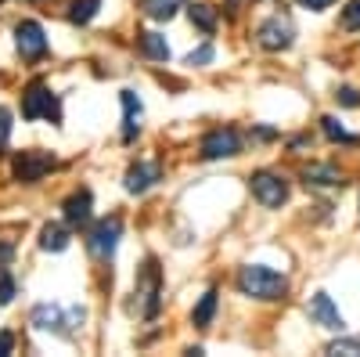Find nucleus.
<instances>
[{
    "instance_id": "9d476101",
    "label": "nucleus",
    "mask_w": 360,
    "mask_h": 357,
    "mask_svg": "<svg viewBox=\"0 0 360 357\" xmlns=\"http://www.w3.org/2000/svg\"><path fill=\"white\" fill-rule=\"evenodd\" d=\"M15 47L22 58H29V62H37V58L47 54V37H44V25L37 18H22L15 25Z\"/></svg>"
},
{
    "instance_id": "5701e85b",
    "label": "nucleus",
    "mask_w": 360,
    "mask_h": 357,
    "mask_svg": "<svg viewBox=\"0 0 360 357\" xmlns=\"http://www.w3.org/2000/svg\"><path fill=\"white\" fill-rule=\"evenodd\" d=\"M15 292H18L15 275L8 271V267H0V307H8V303L15 300Z\"/></svg>"
},
{
    "instance_id": "b1692460",
    "label": "nucleus",
    "mask_w": 360,
    "mask_h": 357,
    "mask_svg": "<svg viewBox=\"0 0 360 357\" xmlns=\"http://www.w3.org/2000/svg\"><path fill=\"white\" fill-rule=\"evenodd\" d=\"M342 29L346 33H356L360 29V0H349V4L342 8Z\"/></svg>"
},
{
    "instance_id": "f8f14e48",
    "label": "nucleus",
    "mask_w": 360,
    "mask_h": 357,
    "mask_svg": "<svg viewBox=\"0 0 360 357\" xmlns=\"http://www.w3.org/2000/svg\"><path fill=\"white\" fill-rule=\"evenodd\" d=\"M90 210H94V195H90V188H79V192H72L62 202L65 224H72V227H86L90 224Z\"/></svg>"
},
{
    "instance_id": "f3484780",
    "label": "nucleus",
    "mask_w": 360,
    "mask_h": 357,
    "mask_svg": "<svg viewBox=\"0 0 360 357\" xmlns=\"http://www.w3.org/2000/svg\"><path fill=\"white\" fill-rule=\"evenodd\" d=\"M69 242H72L69 227H62V224H44V231H40V249H47V253H65Z\"/></svg>"
},
{
    "instance_id": "aec40b11",
    "label": "nucleus",
    "mask_w": 360,
    "mask_h": 357,
    "mask_svg": "<svg viewBox=\"0 0 360 357\" xmlns=\"http://www.w3.org/2000/svg\"><path fill=\"white\" fill-rule=\"evenodd\" d=\"M180 8H184V0H141V11L152 22H169Z\"/></svg>"
},
{
    "instance_id": "20e7f679",
    "label": "nucleus",
    "mask_w": 360,
    "mask_h": 357,
    "mask_svg": "<svg viewBox=\"0 0 360 357\" xmlns=\"http://www.w3.org/2000/svg\"><path fill=\"white\" fill-rule=\"evenodd\" d=\"M249 188H252V199L263 206V210H281V206L288 202V195H292L288 177H281L274 170H256L249 177Z\"/></svg>"
},
{
    "instance_id": "f257e3e1",
    "label": "nucleus",
    "mask_w": 360,
    "mask_h": 357,
    "mask_svg": "<svg viewBox=\"0 0 360 357\" xmlns=\"http://www.w3.org/2000/svg\"><path fill=\"white\" fill-rule=\"evenodd\" d=\"M238 292L249 296V300H259V303H274V300H285L288 296V278L281 271L266 263H245L238 267V278H234Z\"/></svg>"
},
{
    "instance_id": "7ed1b4c3",
    "label": "nucleus",
    "mask_w": 360,
    "mask_h": 357,
    "mask_svg": "<svg viewBox=\"0 0 360 357\" xmlns=\"http://www.w3.org/2000/svg\"><path fill=\"white\" fill-rule=\"evenodd\" d=\"M134 296H137L141 318L152 321V318L159 314V307H162V271H159V260H155V256H148L144 267L137 271V289H134Z\"/></svg>"
},
{
    "instance_id": "7c9ffc66",
    "label": "nucleus",
    "mask_w": 360,
    "mask_h": 357,
    "mask_svg": "<svg viewBox=\"0 0 360 357\" xmlns=\"http://www.w3.org/2000/svg\"><path fill=\"white\" fill-rule=\"evenodd\" d=\"M256 137H259V141H270V137H278V130H270V127H259V130H256Z\"/></svg>"
},
{
    "instance_id": "cd10ccee",
    "label": "nucleus",
    "mask_w": 360,
    "mask_h": 357,
    "mask_svg": "<svg viewBox=\"0 0 360 357\" xmlns=\"http://www.w3.org/2000/svg\"><path fill=\"white\" fill-rule=\"evenodd\" d=\"M8 141H11V112L0 108V148H8Z\"/></svg>"
},
{
    "instance_id": "412c9836",
    "label": "nucleus",
    "mask_w": 360,
    "mask_h": 357,
    "mask_svg": "<svg viewBox=\"0 0 360 357\" xmlns=\"http://www.w3.org/2000/svg\"><path fill=\"white\" fill-rule=\"evenodd\" d=\"M321 130H324V137H328V141H339V144H349V148H356V144H360V137H356V134H349L335 115H321Z\"/></svg>"
},
{
    "instance_id": "4be33fe9",
    "label": "nucleus",
    "mask_w": 360,
    "mask_h": 357,
    "mask_svg": "<svg viewBox=\"0 0 360 357\" xmlns=\"http://www.w3.org/2000/svg\"><path fill=\"white\" fill-rule=\"evenodd\" d=\"M98 11H101V0H72L69 4V22L72 25H86Z\"/></svg>"
},
{
    "instance_id": "9b49d317",
    "label": "nucleus",
    "mask_w": 360,
    "mask_h": 357,
    "mask_svg": "<svg viewBox=\"0 0 360 357\" xmlns=\"http://www.w3.org/2000/svg\"><path fill=\"white\" fill-rule=\"evenodd\" d=\"M307 314H310L314 325H321V329H328V332H346V318L339 314L335 300L328 292H317L314 296V300L307 303Z\"/></svg>"
},
{
    "instance_id": "2eb2a0df",
    "label": "nucleus",
    "mask_w": 360,
    "mask_h": 357,
    "mask_svg": "<svg viewBox=\"0 0 360 357\" xmlns=\"http://www.w3.org/2000/svg\"><path fill=\"white\" fill-rule=\"evenodd\" d=\"M119 101H123V112H127L123 115V141H134L141 134V123H137V119H141V101H137L134 91H123Z\"/></svg>"
},
{
    "instance_id": "c756f323",
    "label": "nucleus",
    "mask_w": 360,
    "mask_h": 357,
    "mask_svg": "<svg viewBox=\"0 0 360 357\" xmlns=\"http://www.w3.org/2000/svg\"><path fill=\"white\" fill-rule=\"evenodd\" d=\"M15 350V336L11 332H0V357H8Z\"/></svg>"
},
{
    "instance_id": "a211bd4d",
    "label": "nucleus",
    "mask_w": 360,
    "mask_h": 357,
    "mask_svg": "<svg viewBox=\"0 0 360 357\" xmlns=\"http://www.w3.org/2000/svg\"><path fill=\"white\" fill-rule=\"evenodd\" d=\"M188 15H191V25H198L205 37H213V33H217V25H220V11H217L213 4H202V0H198V4H191V8H188Z\"/></svg>"
},
{
    "instance_id": "f03ea898",
    "label": "nucleus",
    "mask_w": 360,
    "mask_h": 357,
    "mask_svg": "<svg viewBox=\"0 0 360 357\" xmlns=\"http://www.w3.org/2000/svg\"><path fill=\"white\" fill-rule=\"evenodd\" d=\"M29 321L37 325L40 332H58V336H72L76 329H83L86 311L83 307H58V303H37Z\"/></svg>"
},
{
    "instance_id": "0eeeda50",
    "label": "nucleus",
    "mask_w": 360,
    "mask_h": 357,
    "mask_svg": "<svg viewBox=\"0 0 360 357\" xmlns=\"http://www.w3.org/2000/svg\"><path fill=\"white\" fill-rule=\"evenodd\" d=\"M198 156L209 159V163L242 156V134H238L234 127H217V130H209V134L202 137V144H198Z\"/></svg>"
},
{
    "instance_id": "dca6fc26",
    "label": "nucleus",
    "mask_w": 360,
    "mask_h": 357,
    "mask_svg": "<svg viewBox=\"0 0 360 357\" xmlns=\"http://www.w3.org/2000/svg\"><path fill=\"white\" fill-rule=\"evenodd\" d=\"M217 307H220V292L209 289L202 300L195 303V311H191V325H195V329H209V325H213V318H217Z\"/></svg>"
},
{
    "instance_id": "1a4fd4ad",
    "label": "nucleus",
    "mask_w": 360,
    "mask_h": 357,
    "mask_svg": "<svg viewBox=\"0 0 360 357\" xmlns=\"http://www.w3.org/2000/svg\"><path fill=\"white\" fill-rule=\"evenodd\" d=\"M292 40H295V29L285 15H270L256 25V44L263 51H288Z\"/></svg>"
},
{
    "instance_id": "c85d7f7f",
    "label": "nucleus",
    "mask_w": 360,
    "mask_h": 357,
    "mask_svg": "<svg viewBox=\"0 0 360 357\" xmlns=\"http://www.w3.org/2000/svg\"><path fill=\"white\" fill-rule=\"evenodd\" d=\"M295 4L307 8V11H328V8L335 4V0H295Z\"/></svg>"
},
{
    "instance_id": "6ab92c4d",
    "label": "nucleus",
    "mask_w": 360,
    "mask_h": 357,
    "mask_svg": "<svg viewBox=\"0 0 360 357\" xmlns=\"http://www.w3.org/2000/svg\"><path fill=\"white\" fill-rule=\"evenodd\" d=\"M137 44H141V51H144V58H152V62H169V44H166V37L162 33H137Z\"/></svg>"
},
{
    "instance_id": "bb28decb",
    "label": "nucleus",
    "mask_w": 360,
    "mask_h": 357,
    "mask_svg": "<svg viewBox=\"0 0 360 357\" xmlns=\"http://www.w3.org/2000/svg\"><path fill=\"white\" fill-rule=\"evenodd\" d=\"M335 101L346 105V108H356V105H360V91H356V87H339V91H335Z\"/></svg>"
},
{
    "instance_id": "423d86ee",
    "label": "nucleus",
    "mask_w": 360,
    "mask_h": 357,
    "mask_svg": "<svg viewBox=\"0 0 360 357\" xmlns=\"http://www.w3.org/2000/svg\"><path fill=\"white\" fill-rule=\"evenodd\" d=\"M54 156L51 152H40V148H29V152H18L11 159V173H15V181L18 184H40L44 177L54 170Z\"/></svg>"
},
{
    "instance_id": "6e6552de",
    "label": "nucleus",
    "mask_w": 360,
    "mask_h": 357,
    "mask_svg": "<svg viewBox=\"0 0 360 357\" xmlns=\"http://www.w3.org/2000/svg\"><path fill=\"white\" fill-rule=\"evenodd\" d=\"M119 238H123V220H119V217H105V220H98L94 227L86 231V249H90L94 260H112Z\"/></svg>"
},
{
    "instance_id": "a878e982",
    "label": "nucleus",
    "mask_w": 360,
    "mask_h": 357,
    "mask_svg": "<svg viewBox=\"0 0 360 357\" xmlns=\"http://www.w3.org/2000/svg\"><path fill=\"white\" fill-rule=\"evenodd\" d=\"M328 353H346V357H356V353H360V339H335V343H328Z\"/></svg>"
},
{
    "instance_id": "ddd939ff",
    "label": "nucleus",
    "mask_w": 360,
    "mask_h": 357,
    "mask_svg": "<svg viewBox=\"0 0 360 357\" xmlns=\"http://www.w3.org/2000/svg\"><path fill=\"white\" fill-rule=\"evenodd\" d=\"M159 181H162V170H159L155 163H134V166L127 170L123 188H127L130 195H144L148 188H155Z\"/></svg>"
},
{
    "instance_id": "393cba45",
    "label": "nucleus",
    "mask_w": 360,
    "mask_h": 357,
    "mask_svg": "<svg viewBox=\"0 0 360 357\" xmlns=\"http://www.w3.org/2000/svg\"><path fill=\"white\" fill-rule=\"evenodd\" d=\"M213 54H217L213 44H202L198 51H191V54L184 58V62H188V65H209V62H213Z\"/></svg>"
},
{
    "instance_id": "4468645a",
    "label": "nucleus",
    "mask_w": 360,
    "mask_h": 357,
    "mask_svg": "<svg viewBox=\"0 0 360 357\" xmlns=\"http://www.w3.org/2000/svg\"><path fill=\"white\" fill-rule=\"evenodd\" d=\"M303 181H307L310 188H342L346 177H342V170L332 166V163H314V166L303 170Z\"/></svg>"
},
{
    "instance_id": "39448f33",
    "label": "nucleus",
    "mask_w": 360,
    "mask_h": 357,
    "mask_svg": "<svg viewBox=\"0 0 360 357\" xmlns=\"http://www.w3.org/2000/svg\"><path fill=\"white\" fill-rule=\"evenodd\" d=\"M22 119H51V123H62V101L51 91L47 83H29L22 94Z\"/></svg>"
}]
</instances>
